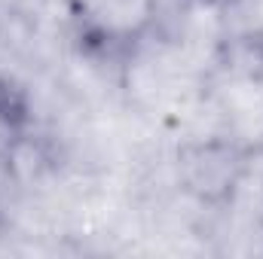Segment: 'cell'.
<instances>
[{
	"mask_svg": "<svg viewBox=\"0 0 263 259\" xmlns=\"http://www.w3.org/2000/svg\"><path fill=\"white\" fill-rule=\"evenodd\" d=\"M239 177V159L227 146H202L187 162V183L202 198H214L233 189Z\"/></svg>",
	"mask_w": 263,
	"mask_h": 259,
	"instance_id": "6da1fadb",
	"label": "cell"
},
{
	"mask_svg": "<svg viewBox=\"0 0 263 259\" xmlns=\"http://www.w3.org/2000/svg\"><path fill=\"white\" fill-rule=\"evenodd\" d=\"M31 119V107H28V95L0 76V128L3 131H22Z\"/></svg>",
	"mask_w": 263,
	"mask_h": 259,
	"instance_id": "7a4b0ae2",
	"label": "cell"
},
{
	"mask_svg": "<svg viewBox=\"0 0 263 259\" xmlns=\"http://www.w3.org/2000/svg\"><path fill=\"white\" fill-rule=\"evenodd\" d=\"M199 3H205V6H233L239 0H199Z\"/></svg>",
	"mask_w": 263,
	"mask_h": 259,
	"instance_id": "3957f363",
	"label": "cell"
}]
</instances>
